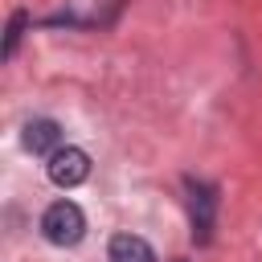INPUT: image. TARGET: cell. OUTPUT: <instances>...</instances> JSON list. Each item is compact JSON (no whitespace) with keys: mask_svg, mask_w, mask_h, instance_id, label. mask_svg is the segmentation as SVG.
Wrapping results in <instances>:
<instances>
[{"mask_svg":"<svg viewBox=\"0 0 262 262\" xmlns=\"http://www.w3.org/2000/svg\"><path fill=\"white\" fill-rule=\"evenodd\" d=\"M41 233L53 246H78L82 233H86V217H82V209L74 201H53L41 213Z\"/></svg>","mask_w":262,"mask_h":262,"instance_id":"6da1fadb","label":"cell"},{"mask_svg":"<svg viewBox=\"0 0 262 262\" xmlns=\"http://www.w3.org/2000/svg\"><path fill=\"white\" fill-rule=\"evenodd\" d=\"M45 172H49V180L57 184V188H78L86 176H90V156L82 151V147H57L53 156H49V164H45Z\"/></svg>","mask_w":262,"mask_h":262,"instance_id":"7a4b0ae2","label":"cell"},{"mask_svg":"<svg viewBox=\"0 0 262 262\" xmlns=\"http://www.w3.org/2000/svg\"><path fill=\"white\" fill-rule=\"evenodd\" d=\"M188 213H192V233L196 242H209L213 213H217V192L205 180H188Z\"/></svg>","mask_w":262,"mask_h":262,"instance_id":"3957f363","label":"cell"},{"mask_svg":"<svg viewBox=\"0 0 262 262\" xmlns=\"http://www.w3.org/2000/svg\"><path fill=\"white\" fill-rule=\"evenodd\" d=\"M20 143H25V151H33V156H53V151L61 147V127H57L53 119H29Z\"/></svg>","mask_w":262,"mask_h":262,"instance_id":"277c9868","label":"cell"},{"mask_svg":"<svg viewBox=\"0 0 262 262\" xmlns=\"http://www.w3.org/2000/svg\"><path fill=\"white\" fill-rule=\"evenodd\" d=\"M106 258L111 262H156V250L139 233H115L106 246Z\"/></svg>","mask_w":262,"mask_h":262,"instance_id":"5b68a950","label":"cell"},{"mask_svg":"<svg viewBox=\"0 0 262 262\" xmlns=\"http://www.w3.org/2000/svg\"><path fill=\"white\" fill-rule=\"evenodd\" d=\"M25 25H29V12H12V16H8V33H4V57H12V53H16V45H20V37H25Z\"/></svg>","mask_w":262,"mask_h":262,"instance_id":"8992f818","label":"cell"}]
</instances>
